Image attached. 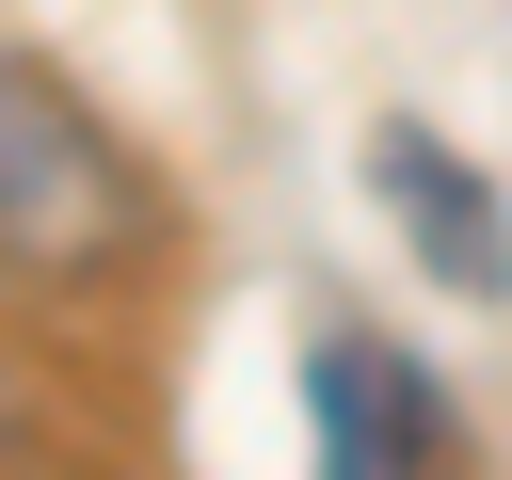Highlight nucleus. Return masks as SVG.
I'll return each instance as SVG.
<instances>
[{"mask_svg":"<svg viewBox=\"0 0 512 480\" xmlns=\"http://www.w3.org/2000/svg\"><path fill=\"white\" fill-rule=\"evenodd\" d=\"M368 192H384V224L416 240V272H432L448 304H512V208H496V176H480L448 128L384 112V128H368Z\"/></svg>","mask_w":512,"mask_h":480,"instance_id":"nucleus-3","label":"nucleus"},{"mask_svg":"<svg viewBox=\"0 0 512 480\" xmlns=\"http://www.w3.org/2000/svg\"><path fill=\"white\" fill-rule=\"evenodd\" d=\"M304 416H320V480H464V432H448V384L400 352V336H320L304 352Z\"/></svg>","mask_w":512,"mask_h":480,"instance_id":"nucleus-2","label":"nucleus"},{"mask_svg":"<svg viewBox=\"0 0 512 480\" xmlns=\"http://www.w3.org/2000/svg\"><path fill=\"white\" fill-rule=\"evenodd\" d=\"M144 224H160L144 160H128V144H112L48 64L0 48V256L48 272V288H80V272H128Z\"/></svg>","mask_w":512,"mask_h":480,"instance_id":"nucleus-1","label":"nucleus"}]
</instances>
